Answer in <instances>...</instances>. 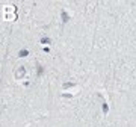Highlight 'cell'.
Wrapping results in <instances>:
<instances>
[{"instance_id": "cell-3", "label": "cell", "mask_w": 136, "mask_h": 127, "mask_svg": "<svg viewBox=\"0 0 136 127\" xmlns=\"http://www.w3.org/2000/svg\"><path fill=\"white\" fill-rule=\"evenodd\" d=\"M23 74H26V70H24L23 67H20V70H18V73L15 74V77H17V79H21V76H23Z\"/></svg>"}, {"instance_id": "cell-1", "label": "cell", "mask_w": 136, "mask_h": 127, "mask_svg": "<svg viewBox=\"0 0 136 127\" xmlns=\"http://www.w3.org/2000/svg\"><path fill=\"white\" fill-rule=\"evenodd\" d=\"M18 56H20V58H26V56H29V50H27V48H21L20 51H18Z\"/></svg>"}, {"instance_id": "cell-5", "label": "cell", "mask_w": 136, "mask_h": 127, "mask_svg": "<svg viewBox=\"0 0 136 127\" xmlns=\"http://www.w3.org/2000/svg\"><path fill=\"white\" fill-rule=\"evenodd\" d=\"M107 111H109V109H107V103H106V101H103V114L106 115V114H107Z\"/></svg>"}, {"instance_id": "cell-4", "label": "cell", "mask_w": 136, "mask_h": 127, "mask_svg": "<svg viewBox=\"0 0 136 127\" xmlns=\"http://www.w3.org/2000/svg\"><path fill=\"white\" fill-rule=\"evenodd\" d=\"M40 42H41V44H50L51 41H50V38H48V36H43Z\"/></svg>"}, {"instance_id": "cell-6", "label": "cell", "mask_w": 136, "mask_h": 127, "mask_svg": "<svg viewBox=\"0 0 136 127\" xmlns=\"http://www.w3.org/2000/svg\"><path fill=\"white\" fill-rule=\"evenodd\" d=\"M74 83H64V88H73Z\"/></svg>"}, {"instance_id": "cell-2", "label": "cell", "mask_w": 136, "mask_h": 127, "mask_svg": "<svg viewBox=\"0 0 136 127\" xmlns=\"http://www.w3.org/2000/svg\"><path fill=\"white\" fill-rule=\"evenodd\" d=\"M61 15H62V21H64V23H68V20H70V15H68L64 9L61 11Z\"/></svg>"}]
</instances>
